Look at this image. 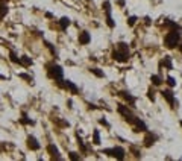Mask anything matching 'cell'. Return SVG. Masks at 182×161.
I'll return each instance as SVG.
<instances>
[{"label": "cell", "instance_id": "cell-1", "mask_svg": "<svg viewBox=\"0 0 182 161\" xmlns=\"http://www.w3.org/2000/svg\"><path fill=\"white\" fill-rule=\"evenodd\" d=\"M129 56H131L129 55V46L123 41L117 43V49L112 50V58L118 62H127Z\"/></svg>", "mask_w": 182, "mask_h": 161}, {"label": "cell", "instance_id": "cell-2", "mask_svg": "<svg viewBox=\"0 0 182 161\" xmlns=\"http://www.w3.org/2000/svg\"><path fill=\"white\" fill-rule=\"evenodd\" d=\"M182 38V35H181V31H168L166 33V37H164V46H166L167 49H176L178 47V44Z\"/></svg>", "mask_w": 182, "mask_h": 161}, {"label": "cell", "instance_id": "cell-3", "mask_svg": "<svg viewBox=\"0 0 182 161\" xmlns=\"http://www.w3.org/2000/svg\"><path fill=\"white\" fill-rule=\"evenodd\" d=\"M102 154L108 155V157H112L115 160H124V155H126V150L122 147V146H115V147H106L102 150Z\"/></svg>", "mask_w": 182, "mask_h": 161}, {"label": "cell", "instance_id": "cell-4", "mask_svg": "<svg viewBox=\"0 0 182 161\" xmlns=\"http://www.w3.org/2000/svg\"><path fill=\"white\" fill-rule=\"evenodd\" d=\"M47 76L53 80H59L64 78V70L58 64H49L47 66Z\"/></svg>", "mask_w": 182, "mask_h": 161}, {"label": "cell", "instance_id": "cell-5", "mask_svg": "<svg viewBox=\"0 0 182 161\" xmlns=\"http://www.w3.org/2000/svg\"><path fill=\"white\" fill-rule=\"evenodd\" d=\"M161 93V96L164 97V99L167 100V103L171 106V108H178V99L175 97V93H173V90L171 88H166V90H162V91H159Z\"/></svg>", "mask_w": 182, "mask_h": 161}, {"label": "cell", "instance_id": "cell-6", "mask_svg": "<svg viewBox=\"0 0 182 161\" xmlns=\"http://www.w3.org/2000/svg\"><path fill=\"white\" fill-rule=\"evenodd\" d=\"M102 8H103L105 15H106V24H108L111 29H114V28H115V23H114V20H112V14H111V11H112L111 2H109V0H105V2L102 3Z\"/></svg>", "mask_w": 182, "mask_h": 161}, {"label": "cell", "instance_id": "cell-7", "mask_svg": "<svg viewBox=\"0 0 182 161\" xmlns=\"http://www.w3.org/2000/svg\"><path fill=\"white\" fill-rule=\"evenodd\" d=\"M158 140V135L155 132H150V131H146V135H144V146L146 147H152L155 143Z\"/></svg>", "mask_w": 182, "mask_h": 161}, {"label": "cell", "instance_id": "cell-8", "mask_svg": "<svg viewBox=\"0 0 182 161\" xmlns=\"http://www.w3.org/2000/svg\"><path fill=\"white\" fill-rule=\"evenodd\" d=\"M118 96H120V97H123V99L127 102V105H129V106H132V108L135 106V103H136V97H135V96H132L129 91L122 90V91H118Z\"/></svg>", "mask_w": 182, "mask_h": 161}, {"label": "cell", "instance_id": "cell-9", "mask_svg": "<svg viewBox=\"0 0 182 161\" xmlns=\"http://www.w3.org/2000/svg\"><path fill=\"white\" fill-rule=\"evenodd\" d=\"M26 143H27V147H29L31 150H40V147H41L40 141L36 140V138H35L33 135H29V137H27Z\"/></svg>", "mask_w": 182, "mask_h": 161}, {"label": "cell", "instance_id": "cell-10", "mask_svg": "<svg viewBox=\"0 0 182 161\" xmlns=\"http://www.w3.org/2000/svg\"><path fill=\"white\" fill-rule=\"evenodd\" d=\"M79 44H82V46H87V44H90V41H91V35H90V32L88 31H82L80 33H79Z\"/></svg>", "mask_w": 182, "mask_h": 161}, {"label": "cell", "instance_id": "cell-11", "mask_svg": "<svg viewBox=\"0 0 182 161\" xmlns=\"http://www.w3.org/2000/svg\"><path fill=\"white\" fill-rule=\"evenodd\" d=\"M47 152L50 154L52 158H55V160H62V157L59 155V149H58L56 146H55L53 143H50V145L47 146Z\"/></svg>", "mask_w": 182, "mask_h": 161}, {"label": "cell", "instance_id": "cell-12", "mask_svg": "<svg viewBox=\"0 0 182 161\" xmlns=\"http://www.w3.org/2000/svg\"><path fill=\"white\" fill-rule=\"evenodd\" d=\"M164 28L168 31H181V26L171 20H164Z\"/></svg>", "mask_w": 182, "mask_h": 161}, {"label": "cell", "instance_id": "cell-13", "mask_svg": "<svg viewBox=\"0 0 182 161\" xmlns=\"http://www.w3.org/2000/svg\"><path fill=\"white\" fill-rule=\"evenodd\" d=\"M117 111H118V114H122V115H127V114H132V110L129 108L127 105H123V103H120L117 106Z\"/></svg>", "mask_w": 182, "mask_h": 161}, {"label": "cell", "instance_id": "cell-14", "mask_svg": "<svg viewBox=\"0 0 182 161\" xmlns=\"http://www.w3.org/2000/svg\"><path fill=\"white\" fill-rule=\"evenodd\" d=\"M20 123L21 125H31V126H32V125H35V122L31 119V117H27V114L23 111L21 113V117H20Z\"/></svg>", "mask_w": 182, "mask_h": 161}, {"label": "cell", "instance_id": "cell-15", "mask_svg": "<svg viewBox=\"0 0 182 161\" xmlns=\"http://www.w3.org/2000/svg\"><path fill=\"white\" fill-rule=\"evenodd\" d=\"M71 24V21H70V19L68 17H62V19L59 20V28H61V31H67V28Z\"/></svg>", "mask_w": 182, "mask_h": 161}, {"label": "cell", "instance_id": "cell-16", "mask_svg": "<svg viewBox=\"0 0 182 161\" xmlns=\"http://www.w3.org/2000/svg\"><path fill=\"white\" fill-rule=\"evenodd\" d=\"M134 131H135V132H146V131H147V125H146L143 120H140V122L134 126Z\"/></svg>", "mask_w": 182, "mask_h": 161}, {"label": "cell", "instance_id": "cell-17", "mask_svg": "<svg viewBox=\"0 0 182 161\" xmlns=\"http://www.w3.org/2000/svg\"><path fill=\"white\" fill-rule=\"evenodd\" d=\"M150 80H152V85H155V87L162 85V78L159 75H152L150 76Z\"/></svg>", "mask_w": 182, "mask_h": 161}, {"label": "cell", "instance_id": "cell-18", "mask_svg": "<svg viewBox=\"0 0 182 161\" xmlns=\"http://www.w3.org/2000/svg\"><path fill=\"white\" fill-rule=\"evenodd\" d=\"M91 73H93L94 76H97V78H105V73H103V70H100V68H97V67H90L88 68Z\"/></svg>", "mask_w": 182, "mask_h": 161}, {"label": "cell", "instance_id": "cell-19", "mask_svg": "<svg viewBox=\"0 0 182 161\" xmlns=\"http://www.w3.org/2000/svg\"><path fill=\"white\" fill-rule=\"evenodd\" d=\"M161 64H164L167 67V70H173V62H171V58L170 56H166L162 61H161Z\"/></svg>", "mask_w": 182, "mask_h": 161}, {"label": "cell", "instance_id": "cell-20", "mask_svg": "<svg viewBox=\"0 0 182 161\" xmlns=\"http://www.w3.org/2000/svg\"><path fill=\"white\" fill-rule=\"evenodd\" d=\"M20 62H21V66H24V67L32 66V59H31L29 56H26V55H23V56L20 58Z\"/></svg>", "mask_w": 182, "mask_h": 161}, {"label": "cell", "instance_id": "cell-21", "mask_svg": "<svg viewBox=\"0 0 182 161\" xmlns=\"http://www.w3.org/2000/svg\"><path fill=\"white\" fill-rule=\"evenodd\" d=\"M93 143L94 145H100V132H99V129L93 131Z\"/></svg>", "mask_w": 182, "mask_h": 161}, {"label": "cell", "instance_id": "cell-22", "mask_svg": "<svg viewBox=\"0 0 182 161\" xmlns=\"http://www.w3.org/2000/svg\"><path fill=\"white\" fill-rule=\"evenodd\" d=\"M76 138H77V145H79V147L82 150V154H85V152H87V146L84 145V140L79 137V134H76Z\"/></svg>", "mask_w": 182, "mask_h": 161}, {"label": "cell", "instance_id": "cell-23", "mask_svg": "<svg viewBox=\"0 0 182 161\" xmlns=\"http://www.w3.org/2000/svg\"><path fill=\"white\" fill-rule=\"evenodd\" d=\"M6 14H8V8H6V5H5L3 2H0V20H2Z\"/></svg>", "mask_w": 182, "mask_h": 161}, {"label": "cell", "instance_id": "cell-24", "mask_svg": "<svg viewBox=\"0 0 182 161\" xmlns=\"http://www.w3.org/2000/svg\"><path fill=\"white\" fill-rule=\"evenodd\" d=\"M9 59H11V61L14 62V64H20V66H21V62H20V58H18V56L15 55L14 52H9Z\"/></svg>", "mask_w": 182, "mask_h": 161}, {"label": "cell", "instance_id": "cell-25", "mask_svg": "<svg viewBox=\"0 0 182 161\" xmlns=\"http://www.w3.org/2000/svg\"><path fill=\"white\" fill-rule=\"evenodd\" d=\"M155 93H156V91H155L152 87L147 90V99H149L150 102H155Z\"/></svg>", "mask_w": 182, "mask_h": 161}, {"label": "cell", "instance_id": "cell-26", "mask_svg": "<svg viewBox=\"0 0 182 161\" xmlns=\"http://www.w3.org/2000/svg\"><path fill=\"white\" fill-rule=\"evenodd\" d=\"M166 82H167V85H168L170 88H173V87H176V79H175V78H171V76H167V79H166Z\"/></svg>", "mask_w": 182, "mask_h": 161}, {"label": "cell", "instance_id": "cell-27", "mask_svg": "<svg viewBox=\"0 0 182 161\" xmlns=\"http://www.w3.org/2000/svg\"><path fill=\"white\" fill-rule=\"evenodd\" d=\"M44 44H45V47H47V49L52 52V55H53V56H56V49H55V47L52 46V43H49V41H44Z\"/></svg>", "mask_w": 182, "mask_h": 161}, {"label": "cell", "instance_id": "cell-28", "mask_svg": "<svg viewBox=\"0 0 182 161\" xmlns=\"http://www.w3.org/2000/svg\"><path fill=\"white\" fill-rule=\"evenodd\" d=\"M68 158L73 160V161H77V160H80L82 157L77 154V152H70V154H68Z\"/></svg>", "mask_w": 182, "mask_h": 161}, {"label": "cell", "instance_id": "cell-29", "mask_svg": "<svg viewBox=\"0 0 182 161\" xmlns=\"http://www.w3.org/2000/svg\"><path fill=\"white\" fill-rule=\"evenodd\" d=\"M136 20H138V19H136L135 15H131L129 19H127V26H131V28H132V26L136 23Z\"/></svg>", "mask_w": 182, "mask_h": 161}, {"label": "cell", "instance_id": "cell-30", "mask_svg": "<svg viewBox=\"0 0 182 161\" xmlns=\"http://www.w3.org/2000/svg\"><path fill=\"white\" fill-rule=\"evenodd\" d=\"M131 150L134 152V155H135V158H141V150H138L135 146H131Z\"/></svg>", "mask_w": 182, "mask_h": 161}, {"label": "cell", "instance_id": "cell-31", "mask_svg": "<svg viewBox=\"0 0 182 161\" xmlns=\"http://www.w3.org/2000/svg\"><path fill=\"white\" fill-rule=\"evenodd\" d=\"M99 123H100V125H103V126H105V128H111V125H109V122H108V120H106L105 117H102V119H99Z\"/></svg>", "mask_w": 182, "mask_h": 161}, {"label": "cell", "instance_id": "cell-32", "mask_svg": "<svg viewBox=\"0 0 182 161\" xmlns=\"http://www.w3.org/2000/svg\"><path fill=\"white\" fill-rule=\"evenodd\" d=\"M18 76H20L21 79H26V80H27V82H31V80H32V76H29V75H26V73H20V75H18Z\"/></svg>", "mask_w": 182, "mask_h": 161}, {"label": "cell", "instance_id": "cell-33", "mask_svg": "<svg viewBox=\"0 0 182 161\" xmlns=\"http://www.w3.org/2000/svg\"><path fill=\"white\" fill-rule=\"evenodd\" d=\"M178 49H179V52L182 53V38H181V41H179V44H178Z\"/></svg>", "mask_w": 182, "mask_h": 161}, {"label": "cell", "instance_id": "cell-34", "mask_svg": "<svg viewBox=\"0 0 182 161\" xmlns=\"http://www.w3.org/2000/svg\"><path fill=\"white\" fill-rule=\"evenodd\" d=\"M118 5H120V6L123 8V6H124V0H118Z\"/></svg>", "mask_w": 182, "mask_h": 161}, {"label": "cell", "instance_id": "cell-35", "mask_svg": "<svg viewBox=\"0 0 182 161\" xmlns=\"http://www.w3.org/2000/svg\"><path fill=\"white\" fill-rule=\"evenodd\" d=\"M144 20H146V24H150V19H149V17H146Z\"/></svg>", "mask_w": 182, "mask_h": 161}, {"label": "cell", "instance_id": "cell-36", "mask_svg": "<svg viewBox=\"0 0 182 161\" xmlns=\"http://www.w3.org/2000/svg\"><path fill=\"white\" fill-rule=\"evenodd\" d=\"M45 17H47V19H52V17H53V15H52L50 12H45Z\"/></svg>", "mask_w": 182, "mask_h": 161}, {"label": "cell", "instance_id": "cell-37", "mask_svg": "<svg viewBox=\"0 0 182 161\" xmlns=\"http://www.w3.org/2000/svg\"><path fill=\"white\" fill-rule=\"evenodd\" d=\"M179 123H181V126H182V120H181V122H179Z\"/></svg>", "mask_w": 182, "mask_h": 161}]
</instances>
